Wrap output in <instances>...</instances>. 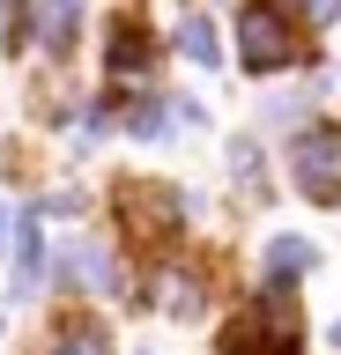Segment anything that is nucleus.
<instances>
[{"instance_id": "obj_1", "label": "nucleus", "mask_w": 341, "mask_h": 355, "mask_svg": "<svg viewBox=\"0 0 341 355\" xmlns=\"http://www.w3.org/2000/svg\"><path fill=\"white\" fill-rule=\"evenodd\" d=\"M223 355H304V333H297V311H290V288H274L223 333Z\"/></svg>"}, {"instance_id": "obj_2", "label": "nucleus", "mask_w": 341, "mask_h": 355, "mask_svg": "<svg viewBox=\"0 0 341 355\" xmlns=\"http://www.w3.org/2000/svg\"><path fill=\"white\" fill-rule=\"evenodd\" d=\"M238 52H245L252 74H274V67H290V60H297L290 15H282L274 0H245V15H238Z\"/></svg>"}, {"instance_id": "obj_3", "label": "nucleus", "mask_w": 341, "mask_h": 355, "mask_svg": "<svg viewBox=\"0 0 341 355\" xmlns=\"http://www.w3.org/2000/svg\"><path fill=\"white\" fill-rule=\"evenodd\" d=\"M297 185H304V193H319V200H334V171H341V133L334 126H319V133H304V141H297Z\"/></svg>"}, {"instance_id": "obj_4", "label": "nucleus", "mask_w": 341, "mask_h": 355, "mask_svg": "<svg viewBox=\"0 0 341 355\" xmlns=\"http://www.w3.org/2000/svg\"><path fill=\"white\" fill-rule=\"evenodd\" d=\"M149 67H156V44H149V30H141V22H112V74L119 82H126V74H149Z\"/></svg>"}, {"instance_id": "obj_5", "label": "nucleus", "mask_w": 341, "mask_h": 355, "mask_svg": "<svg viewBox=\"0 0 341 355\" xmlns=\"http://www.w3.org/2000/svg\"><path fill=\"white\" fill-rule=\"evenodd\" d=\"M74 30H82V0H45V8H38V37H45V52H67Z\"/></svg>"}, {"instance_id": "obj_6", "label": "nucleus", "mask_w": 341, "mask_h": 355, "mask_svg": "<svg viewBox=\"0 0 341 355\" xmlns=\"http://www.w3.org/2000/svg\"><path fill=\"white\" fill-rule=\"evenodd\" d=\"M312 259H319V252H312L304 237H274V244H267V282H274V288L297 282V274H312Z\"/></svg>"}, {"instance_id": "obj_7", "label": "nucleus", "mask_w": 341, "mask_h": 355, "mask_svg": "<svg viewBox=\"0 0 341 355\" xmlns=\"http://www.w3.org/2000/svg\"><path fill=\"white\" fill-rule=\"evenodd\" d=\"M52 355H112V340H104V326H97V318H74V326L52 333Z\"/></svg>"}, {"instance_id": "obj_8", "label": "nucleus", "mask_w": 341, "mask_h": 355, "mask_svg": "<svg viewBox=\"0 0 341 355\" xmlns=\"http://www.w3.org/2000/svg\"><path fill=\"white\" fill-rule=\"evenodd\" d=\"M178 52L193 67H215V22L208 15H185V30H178Z\"/></svg>"}, {"instance_id": "obj_9", "label": "nucleus", "mask_w": 341, "mask_h": 355, "mask_svg": "<svg viewBox=\"0 0 341 355\" xmlns=\"http://www.w3.org/2000/svg\"><path fill=\"white\" fill-rule=\"evenodd\" d=\"M8 244H15V288H30V282H38V230L23 222V230H15Z\"/></svg>"}, {"instance_id": "obj_10", "label": "nucleus", "mask_w": 341, "mask_h": 355, "mask_svg": "<svg viewBox=\"0 0 341 355\" xmlns=\"http://www.w3.org/2000/svg\"><path fill=\"white\" fill-rule=\"evenodd\" d=\"M163 311H171V318H193V311H201V288L171 274V282H163Z\"/></svg>"}, {"instance_id": "obj_11", "label": "nucleus", "mask_w": 341, "mask_h": 355, "mask_svg": "<svg viewBox=\"0 0 341 355\" xmlns=\"http://www.w3.org/2000/svg\"><path fill=\"white\" fill-rule=\"evenodd\" d=\"M304 15H312V22H334V15H341V0H304Z\"/></svg>"}, {"instance_id": "obj_12", "label": "nucleus", "mask_w": 341, "mask_h": 355, "mask_svg": "<svg viewBox=\"0 0 341 355\" xmlns=\"http://www.w3.org/2000/svg\"><path fill=\"white\" fill-rule=\"evenodd\" d=\"M0 252H8V207H0Z\"/></svg>"}, {"instance_id": "obj_13", "label": "nucleus", "mask_w": 341, "mask_h": 355, "mask_svg": "<svg viewBox=\"0 0 341 355\" xmlns=\"http://www.w3.org/2000/svg\"><path fill=\"white\" fill-rule=\"evenodd\" d=\"M334 348H341V318H334Z\"/></svg>"}]
</instances>
